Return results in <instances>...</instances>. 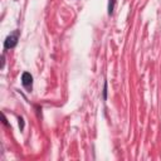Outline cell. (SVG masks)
Returning <instances> with one entry per match:
<instances>
[{
    "label": "cell",
    "instance_id": "3",
    "mask_svg": "<svg viewBox=\"0 0 161 161\" xmlns=\"http://www.w3.org/2000/svg\"><path fill=\"white\" fill-rule=\"evenodd\" d=\"M115 4H116V0H108V15H112V14H113Z\"/></svg>",
    "mask_w": 161,
    "mask_h": 161
},
{
    "label": "cell",
    "instance_id": "4",
    "mask_svg": "<svg viewBox=\"0 0 161 161\" xmlns=\"http://www.w3.org/2000/svg\"><path fill=\"white\" fill-rule=\"evenodd\" d=\"M107 82H104V84H103V99L106 101L107 99Z\"/></svg>",
    "mask_w": 161,
    "mask_h": 161
},
{
    "label": "cell",
    "instance_id": "1",
    "mask_svg": "<svg viewBox=\"0 0 161 161\" xmlns=\"http://www.w3.org/2000/svg\"><path fill=\"white\" fill-rule=\"evenodd\" d=\"M17 44H18V32L8 35L6 39L4 40V48H5V49H11V48H14Z\"/></svg>",
    "mask_w": 161,
    "mask_h": 161
},
{
    "label": "cell",
    "instance_id": "2",
    "mask_svg": "<svg viewBox=\"0 0 161 161\" xmlns=\"http://www.w3.org/2000/svg\"><path fill=\"white\" fill-rule=\"evenodd\" d=\"M22 83L24 87L30 88L32 84H33V76H32L29 72H24L22 74Z\"/></svg>",
    "mask_w": 161,
    "mask_h": 161
},
{
    "label": "cell",
    "instance_id": "5",
    "mask_svg": "<svg viewBox=\"0 0 161 161\" xmlns=\"http://www.w3.org/2000/svg\"><path fill=\"white\" fill-rule=\"evenodd\" d=\"M19 127H20V130H23L24 128V121L22 117H19Z\"/></svg>",
    "mask_w": 161,
    "mask_h": 161
}]
</instances>
